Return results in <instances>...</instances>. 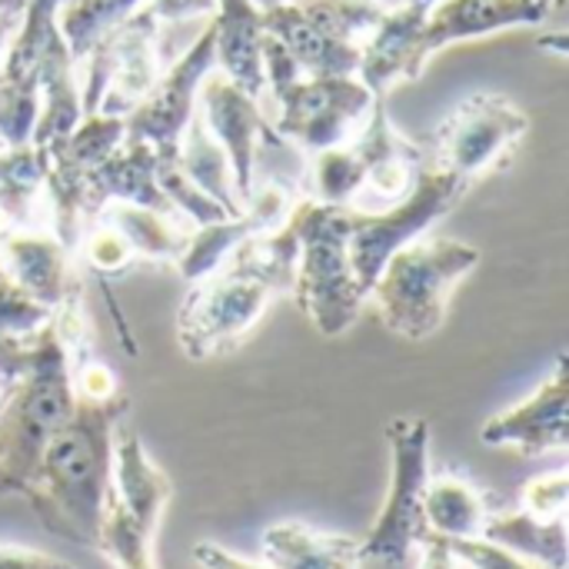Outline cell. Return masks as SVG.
Instances as JSON below:
<instances>
[{
  "label": "cell",
  "instance_id": "cell-1",
  "mask_svg": "<svg viewBox=\"0 0 569 569\" xmlns=\"http://www.w3.org/2000/svg\"><path fill=\"white\" fill-rule=\"evenodd\" d=\"M127 397L80 400L63 430L47 443L27 493L40 523L80 547H93L97 523L113 480V440L127 417Z\"/></svg>",
  "mask_w": 569,
  "mask_h": 569
},
{
  "label": "cell",
  "instance_id": "cell-2",
  "mask_svg": "<svg viewBox=\"0 0 569 569\" xmlns=\"http://www.w3.org/2000/svg\"><path fill=\"white\" fill-rule=\"evenodd\" d=\"M73 360L53 327L30 337V363L0 407V497H27L47 443L73 413Z\"/></svg>",
  "mask_w": 569,
  "mask_h": 569
},
{
  "label": "cell",
  "instance_id": "cell-3",
  "mask_svg": "<svg viewBox=\"0 0 569 569\" xmlns=\"http://www.w3.org/2000/svg\"><path fill=\"white\" fill-rule=\"evenodd\" d=\"M480 267V250L460 240L420 237L397 250L380 270L367 300L403 340H430L443 320L457 283Z\"/></svg>",
  "mask_w": 569,
  "mask_h": 569
},
{
  "label": "cell",
  "instance_id": "cell-4",
  "mask_svg": "<svg viewBox=\"0 0 569 569\" xmlns=\"http://www.w3.org/2000/svg\"><path fill=\"white\" fill-rule=\"evenodd\" d=\"M297 217H300V263H297L293 297L323 337H340L357 323L367 303V293L357 283L347 253L350 210L317 203L307 197L297 200Z\"/></svg>",
  "mask_w": 569,
  "mask_h": 569
},
{
  "label": "cell",
  "instance_id": "cell-5",
  "mask_svg": "<svg viewBox=\"0 0 569 569\" xmlns=\"http://www.w3.org/2000/svg\"><path fill=\"white\" fill-rule=\"evenodd\" d=\"M470 187H473V180H467V177L420 167L410 193L400 197L397 203H390V210H383V213H353L350 210L347 253H350L353 277L367 297H370L380 270L387 267V260L397 250H403L407 243L427 237V230L437 220H443L467 197Z\"/></svg>",
  "mask_w": 569,
  "mask_h": 569
},
{
  "label": "cell",
  "instance_id": "cell-6",
  "mask_svg": "<svg viewBox=\"0 0 569 569\" xmlns=\"http://www.w3.org/2000/svg\"><path fill=\"white\" fill-rule=\"evenodd\" d=\"M387 443L393 457L390 497L373 530L360 540V560L400 567L410 550L430 540L423 513V497L430 487V423L423 417H393L387 423Z\"/></svg>",
  "mask_w": 569,
  "mask_h": 569
},
{
  "label": "cell",
  "instance_id": "cell-7",
  "mask_svg": "<svg viewBox=\"0 0 569 569\" xmlns=\"http://www.w3.org/2000/svg\"><path fill=\"white\" fill-rule=\"evenodd\" d=\"M273 293L230 267L197 280L177 313V340L190 360H210L250 337Z\"/></svg>",
  "mask_w": 569,
  "mask_h": 569
},
{
  "label": "cell",
  "instance_id": "cell-8",
  "mask_svg": "<svg viewBox=\"0 0 569 569\" xmlns=\"http://www.w3.org/2000/svg\"><path fill=\"white\" fill-rule=\"evenodd\" d=\"M527 130L530 117L517 103L500 93H473L437 127L430 140V163L423 167L477 180Z\"/></svg>",
  "mask_w": 569,
  "mask_h": 569
},
{
  "label": "cell",
  "instance_id": "cell-9",
  "mask_svg": "<svg viewBox=\"0 0 569 569\" xmlns=\"http://www.w3.org/2000/svg\"><path fill=\"white\" fill-rule=\"evenodd\" d=\"M273 100L280 107L273 123L277 140H290L313 157L350 143L357 120L370 113L377 97L360 83V77H300Z\"/></svg>",
  "mask_w": 569,
  "mask_h": 569
},
{
  "label": "cell",
  "instance_id": "cell-10",
  "mask_svg": "<svg viewBox=\"0 0 569 569\" xmlns=\"http://www.w3.org/2000/svg\"><path fill=\"white\" fill-rule=\"evenodd\" d=\"M217 67L213 50V27L203 23L200 37L187 47L180 60H173L153 90L123 117V140L147 143L157 153H177L180 137L193 113L200 110V83Z\"/></svg>",
  "mask_w": 569,
  "mask_h": 569
},
{
  "label": "cell",
  "instance_id": "cell-11",
  "mask_svg": "<svg viewBox=\"0 0 569 569\" xmlns=\"http://www.w3.org/2000/svg\"><path fill=\"white\" fill-rule=\"evenodd\" d=\"M200 117L213 140L223 147L230 173H233V190L240 203L253 197V167H257V143L260 137L277 140L273 127L260 113L257 100L233 87L223 73H207L200 83Z\"/></svg>",
  "mask_w": 569,
  "mask_h": 569
},
{
  "label": "cell",
  "instance_id": "cell-12",
  "mask_svg": "<svg viewBox=\"0 0 569 569\" xmlns=\"http://www.w3.org/2000/svg\"><path fill=\"white\" fill-rule=\"evenodd\" d=\"M110 53H113V73L100 97L97 113L103 117H127L160 80V20L150 13V7H137L123 23H117L110 33H103Z\"/></svg>",
  "mask_w": 569,
  "mask_h": 569
},
{
  "label": "cell",
  "instance_id": "cell-13",
  "mask_svg": "<svg viewBox=\"0 0 569 569\" xmlns=\"http://www.w3.org/2000/svg\"><path fill=\"white\" fill-rule=\"evenodd\" d=\"M569 360L557 357L553 377L540 383V390L520 407L483 423L480 440L487 447H517L523 457H537L547 450H563L569 443Z\"/></svg>",
  "mask_w": 569,
  "mask_h": 569
},
{
  "label": "cell",
  "instance_id": "cell-14",
  "mask_svg": "<svg viewBox=\"0 0 569 569\" xmlns=\"http://www.w3.org/2000/svg\"><path fill=\"white\" fill-rule=\"evenodd\" d=\"M427 10L430 7L410 3V0L403 7H390L383 13V20L360 43L357 77L373 97H383L400 80H420V73L427 67V60L420 53Z\"/></svg>",
  "mask_w": 569,
  "mask_h": 569
},
{
  "label": "cell",
  "instance_id": "cell-15",
  "mask_svg": "<svg viewBox=\"0 0 569 569\" xmlns=\"http://www.w3.org/2000/svg\"><path fill=\"white\" fill-rule=\"evenodd\" d=\"M153 170H157V150L147 143L123 140L83 180V200H80L83 223H90L107 203H137V207H150V210L180 217L160 193Z\"/></svg>",
  "mask_w": 569,
  "mask_h": 569
},
{
  "label": "cell",
  "instance_id": "cell-16",
  "mask_svg": "<svg viewBox=\"0 0 569 569\" xmlns=\"http://www.w3.org/2000/svg\"><path fill=\"white\" fill-rule=\"evenodd\" d=\"M543 20L547 10H540L533 0H437L427 10L420 53L430 60L457 40L487 37L507 27H533Z\"/></svg>",
  "mask_w": 569,
  "mask_h": 569
},
{
  "label": "cell",
  "instance_id": "cell-17",
  "mask_svg": "<svg viewBox=\"0 0 569 569\" xmlns=\"http://www.w3.org/2000/svg\"><path fill=\"white\" fill-rule=\"evenodd\" d=\"M363 163V187L373 190L377 197L397 203L400 197L410 193L420 167H423V153L420 147H413L410 140H403L397 133V127L387 117L383 97L373 100L370 113H367V127L360 133V140L350 143Z\"/></svg>",
  "mask_w": 569,
  "mask_h": 569
},
{
  "label": "cell",
  "instance_id": "cell-18",
  "mask_svg": "<svg viewBox=\"0 0 569 569\" xmlns=\"http://www.w3.org/2000/svg\"><path fill=\"white\" fill-rule=\"evenodd\" d=\"M213 50L220 73L250 93L253 100L263 93V10L253 0H217V13L210 17Z\"/></svg>",
  "mask_w": 569,
  "mask_h": 569
},
{
  "label": "cell",
  "instance_id": "cell-19",
  "mask_svg": "<svg viewBox=\"0 0 569 569\" xmlns=\"http://www.w3.org/2000/svg\"><path fill=\"white\" fill-rule=\"evenodd\" d=\"M73 67L77 60L70 57L60 30H53L40 57V80H37L40 110H37V123L30 133V147H37L40 153H50L57 143H63L73 133V127L83 120Z\"/></svg>",
  "mask_w": 569,
  "mask_h": 569
},
{
  "label": "cell",
  "instance_id": "cell-20",
  "mask_svg": "<svg viewBox=\"0 0 569 569\" xmlns=\"http://www.w3.org/2000/svg\"><path fill=\"white\" fill-rule=\"evenodd\" d=\"M263 30L287 47L303 77H357L360 43L327 37L297 10V3L263 7Z\"/></svg>",
  "mask_w": 569,
  "mask_h": 569
},
{
  "label": "cell",
  "instance_id": "cell-21",
  "mask_svg": "<svg viewBox=\"0 0 569 569\" xmlns=\"http://www.w3.org/2000/svg\"><path fill=\"white\" fill-rule=\"evenodd\" d=\"M297 263H300V217L293 207V213L280 227L243 240L223 267L260 280L270 293H293Z\"/></svg>",
  "mask_w": 569,
  "mask_h": 569
},
{
  "label": "cell",
  "instance_id": "cell-22",
  "mask_svg": "<svg viewBox=\"0 0 569 569\" xmlns=\"http://www.w3.org/2000/svg\"><path fill=\"white\" fill-rule=\"evenodd\" d=\"M263 557L273 569H353L360 560V540L280 523L263 533Z\"/></svg>",
  "mask_w": 569,
  "mask_h": 569
},
{
  "label": "cell",
  "instance_id": "cell-23",
  "mask_svg": "<svg viewBox=\"0 0 569 569\" xmlns=\"http://www.w3.org/2000/svg\"><path fill=\"white\" fill-rule=\"evenodd\" d=\"M100 220L113 223L127 243L133 247L137 260L147 263H177L187 250L190 240V227H183V217H170L150 207H137V203H107L100 213Z\"/></svg>",
  "mask_w": 569,
  "mask_h": 569
},
{
  "label": "cell",
  "instance_id": "cell-24",
  "mask_svg": "<svg viewBox=\"0 0 569 569\" xmlns=\"http://www.w3.org/2000/svg\"><path fill=\"white\" fill-rule=\"evenodd\" d=\"M423 513L430 533L440 540H480L493 517L487 497L460 477L430 480Z\"/></svg>",
  "mask_w": 569,
  "mask_h": 569
},
{
  "label": "cell",
  "instance_id": "cell-25",
  "mask_svg": "<svg viewBox=\"0 0 569 569\" xmlns=\"http://www.w3.org/2000/svg\"><path fill=\"white\" fill-rule=\"evenodd\" d=\"M480 540H490L523 560H533L550 569H567V517L537 520L527 510L493 513Z\"/></svg>",
  "mask_w": 569,
  "mask_h": 569
},
{
  "label": "cell",
  "instance_id": "cell-26",
  "mask_svg": "<svg viewBox=\"0 0 569 569\" xmlns=\"http://www.w3.org/2000/svg\"><path fill=\"white\" fill-rule=\"evenodd\" d=\"M177 160L180 167L190 173V180L210 197L217 200L227 217H240L243 213V203L233 190V173H230V163H227V153L223 147L213 140V133L207 130L200 110L193 113V120L187 123L183 137H180V147H177Z\"/></svg>",
  "mask_w": 569,
  "mask_h": 569
},
{
  "label": "cell",
  "instance_id": "cell-27",
  "mask_svg": "<svg viewBox=\"0 0 569 569\" xmlns=\"http://www.w3.org/2000/svg\"><path fill=\"white\" fill-rule=\"evenodd\" d=\"M257 233H267L257 220H253V213H240V217H223V220H217V223H203V227H193L190 230V240H187V250H183V257L173 263L177 267V273L187 280V283H197V280H203V277H210L213 270H220L227 260H230V253L243 243V240H250V237H257Z\"/></svg>",
  "mask_w": 569,
  "mask_h": 569
},
{
  "label": "cell",
  "instance_id": "cell-28",
  "mask_svg": "<svg viewBox=\"0 0 569 569\" xmlns=\"http://www.w3.org/2000/svg\"><path fill=\"white\" fill-rule=\"evenodd\" d=\"M143 3L147 0H70L57 10V30L63 37L70 57L80 63L103 33H110L117 23H123Z\"/></svg>",
  "mask_w": 569,
  "mask_h": 569
},
{
  "label": "cell",
  "instance_id": "cell-29",
  "mask_svg": "<svg viewBox=\"0 0 569 569\" xmlns=\"http://www.w3.org/2000/svg\"><path fill=\"white\" fill-rule=\"evenodd\" d=\"M297 10L327 37L343 43H363L390 7L377 0H300Z\"/></svg>",
  "mask_w": 569,
  "mask_h": 569
},
{
  "label": "cell",
  "instance_id": "cell-30",
  "mask_svg": "<svg viewBox=\"0 0 569 569\" xmlns=\"http://www.w3.org/2000/svg\"><path fill=\"white\" fill-rule=\"evenodd\" d=\"M360 190H363V163L350 143L313 153L310 200L330 203V207H347L350 197H357Z\"/></svg>",
  "mask_w": 569,
  "mask_h": 569
},
{
  "label": "cell",
  "instance_id": "cell-31",
  "mask_svg": "<svg viewBox=\"0 0 569 569\" xmlns=\"http://www.w3.org/2000/svg\"><path fill=\"white\" fill-rule=\"evenodd\" d=\"M153 173H157L160 193L167 197V203L173 207V213H180L187 223L203 227V223H217V220L227 217V210H223L217 200H210V197L190 180V173L180 167L177 153H157V170H153Z\"/></svg>",
  "mask_w": 569,
  "mask_h": 569
},
{
  "label": "cell",
  "instance_id": "cell-32",
  "mask_svg": "<svg viewBox=\"0 0 569 569\" xmlns=\"http://www.w3.org/2000/svg\"><path fill=\"white\" fill-rule=\"evenodd\" d=\"M73 253H80V260H83L100 280H110V277H117V273H123L127 267L137 263V253H133V247L127 243V237H123L113 223H107V220H100V217H93L90 223H83Z\"/></svg>",
  "mask_w": 569,
  "mask_h": 569
},
{
  "label": "cell",
  "instance_id": "cell-33",
  "mask_svg": "<svg viewBox=\"0 0 569 569\" xmlns=\"http://www.w3.org/2000/svg\"><path fill=\"white\" fill-rule=\"evenodd\" d=\"M50 323V310L0 273V340H27Z\"/></svg>",
  "mask_w": 569,
  "mask_h": 569
},
{
  "label": "cell",
  "instance_id": "cell-34",
  "mask_svg": "<svg viewBox=\"0 0 569 569\" xmlns=\"http://www.w3.org/2000/svg\"><path fill=\"white\" fill-rule=\"evenodd\" d=\"M567 497H569V477L560 473H547V477H537L527 483L523 490V507L530 517L537 520H557V517H567Z\"/></svg>",
  "mask_w": 569,
  "mask_h": 569
},
{
  "label": "cell",
  "instance_id": "cell-35",
  "mask_svg": "<svg viewBox=\"0 0 569 569\" xmlns=\"http://www.w3.org/2000/svg\"><path fill=\"white\" fill-rule=\"evenodd\" d=\"M453 560H463L473 569H550L543 563H533V560H523L490 540H447Z\"/></svg>",
  "mask_w": 569,
  "mask_h": 569
},
{
  "label": "cell",
  "instance_id": "cell-36",
  "mask_svg": "<svg viewBox=\"0 0 569 569\" xmlns=\"http://www.w3.org/2000/svg\"><path fill=\"white\" fill-rule=\"evenodd\" d=\"M70 383H73V397H80V400H93V403H100V400H113V397L120 393L117 373H113L107 363L90 360V357H83V360H77V363H73V370H70Z\"/></svg>",
  "mask_w": 569,
  "mask_h": 569
},
{
  "label": "cell",
  "instance_id": "cell-37",
  "mask_svg": "<svg viewBox=\"0 0 569 569\" xmlns=\"http://www.w3.org/2000/svg\"><path fill=\"white\" fill-rule=\"evenodd\" d=\"M150 13L160 23H187V20H210L217 13V0H147Z\"/></svg>",
  "mask_w": 569,
  "mask_h": 569
},
{
  "label": "cell",
  "instance_id": "cell-38",
  "mask_svg": "<svg viewBox=\"0 0 569 569\" xmlns=\"http://www.w3.org/2000/svg\"><path fill=\"white\" fill-rule=\"evenodd\" d=\"M0 569H73L47 553L33 550H17V547H0Z\"/></svg>",
  "mask_w": 569,
  "mask_h": 569
},
{
  "label": "cell",
  "instance_id": "cell-39",
  "mask_svg": "<svg viewBox=\"0 0 569 569\" xmlns=\"http://www.w3.org/2000/svg\"><path fill=\"white\" fill-rule=\"evenodd\" d=\"M420 550H423V567L420 569H453V563H457L450 547H447V540H440L433 533H430V540Z\"/></svg>",
  "mask_w": 569,
  "mask_h": 569
},
{
  "label": "cell",
  "instance_id": "cell-40",
  "mask_svg": "<svg viewBox=\"0 0 569 569\" xmlns=\"http://www.w3.org/2000/svg\"><path fill=\"white\" fill-rule=\"evenodd\" d=\"M540 47H543V50H553V53H560V57H567L569 37L567 33H547V37H540Z\"/></svg>",
  "mask_w": 569,
  "mask_h": 569
},
{
  "label": "cell",
  "instance_id": "cell-41",
  "mask_svg": "<svg viewBox=\"0 0 569 569\" xmlns=\"http://www.w3.org/2000/svg\"><path fill=\"white\" fill-rule=\"evenodd\" d=\"M27 0H0V17H20Z\"/></svg>",
  "mask_w": 569,
  "mask_h": 569
},
{
  "label": "cell",
  "instance_id": "cell-42",
  "mask_svg": "<svg viewBox=\"0 0 569 569\" xmlns=\"http://www.w3.org/2000/svg\"><path fill=\"white\" fill-rule=\"evenodd\" d=\"M253 3L263 10V7H273V3H300V0H253Z\"/></svg>",
  "mask_w": 569,
  "mask_h": 569
},
{
  "label": "cell",
  "instance_id": "cell-43",
  "mask_svg": "<svg viewBox=\"0 0 569 569\" xmlns=\"http://www.w3.org/2000/svg\"><path fill=\"white\" fill-rule=\"evenodd\" d=\"M533 3H537V7H540V10H547V13H550V7H553V3H557V0H533Z\"/></svg>",
  "mask_w": 569,
  "mask_h": 569
},
{
  "label": "cell",
  "instance_id": "cell-44",
  "mask_svg": "<svg viewBox=\"0 0 569 569\" xmlns=\"http://www.w3.org/2000/svg\"><path fill=\"white\" fill-rule=\"evenodd\" d=\"M410 3H423V7H433L437 0H410Z\"/></svg>",
  "mask_w": 569,
  "mask_h": 569
},
{
  "label": "cell",
  "instance_id": "cell-45",
  "mask_svg": "<svg viewBox=\"0 0 569 569\" xmlns=\"http://www.w3.org/2000/svg\"><path fill=\"white\" fill-rule=\"evenodd\" d=\"M0 150H7V147H3V140H0Z\"/></svg>",
  "mask_w": 569,
  "mask_h": 569
},
{
  "label": "cell",
  "instance_id": "cell-46",
  "mask_svg": "<svg viewBox=\"0 0 569 569\" xmlns=\"http://www.w3.org/2000/svg\"><path fill=\"white\" fill-rule=\"evenodd\" d=\"M0 273H3V270H0Z\"/></svg>",
  "mask_w": 569,
  "mask_h": 569
}]
</instances>
